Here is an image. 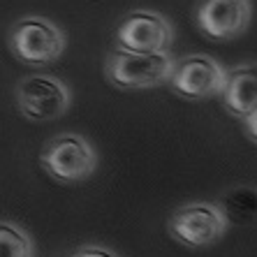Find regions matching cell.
I'll return each mask as SVG.
<instances>
[{
  "mask_svg": "<svg viewBox=\"0 0 257 257\" xmlns=\"http://www.w3.org/2000/svg\"><path fill=\"white\" fill-rule=\"evenodd\" d=\"M174 58L167 51L158 54H135L123 49H111L104 60V77L120 90H144L167 84Z\"/></svg>",
  "mask_w": 257,
  "mask_h": 257,
  "instance_id": "1",
  "label": "cell"
},
{
  "mask_svg": "<svg viewBox=\"0 0 257 257\" xmlns=\"http://www.w3.org/2000/svg\"><path fill=\"white\" fill-rule=\"evenodd\" d=\"M10 51L30 67L51 65L65 51V33L44 17H26L12 26Z\"/></svg>",
  "mask_w": 257,
  "mask_h": 257,
  "instance_id": "2",
  "label": "cell"
},
{
  "mask_svg": "<svg viewBox=\"0 0 257 257\" xmlns=\"http://www.w3.org/2000/svg\"><path fill=\"white\" fill-rule=\"evenodd\" d=\"M42 169L58 183H77L88 179L97 167V153L90 142L74 132H63L40 153Z\"/></svg>",
  "mask_w": 257,
  "mask_h": 257,
  "instance_id": "3",
  "label": "cell"
},
{
  "mask_svg": "<svg viewBox=\"0 0 257 257\" xmlns=\"http://www.w3.org/2000/svg\"><path fill=\"white\" fill-rule=\"evenodd\" d=\"M229 222L220 206L211 202H195L179 206L169 215L167 232L172 239L188 248H206L225 236Z\"/></svg>",
  "mask_w": 257,
  "mask_h": 257,
  "instance_id": "4",
  "label": "cell"
},
{
  "mask_svg": "<svg viewBox=\"0 0 257 257\" xmlns=\"http://www.w3.org/2000/svg\"><path fill=\"white\" fill-rule=\"evenodd\" d=\"M19 111L28 120H56L70 109V88L54 74H30L14 88Z\"/></svg>",
  "mask_w": 257,
  "mask_h": 257,
  "instance_id": "5",
  "label": "cell"
},
{
  "mask_svg": "<svg viewBox=\"0 0 257 257\" xmlns=\"http://www.w3.org/2000/svg\"><path fill=\"white\" fill-rule=\"evenodd\" d=\"M174 37V28L153 10H135L118 21L114 30V47L135 54H158L167 51Z\"/></svg>",
  "mask_w": 257,
  "mask_h": 257,
  "instance_id": "6",
  "label": "cell"
},
{
  "mask_svg": "<svg viewBox=\"0 0 257 257\" xmlns=\"http://www.w3.org/2000/svg\"><path fill=\"white\" fill-rule=\"evenodd\" d=\"M225 67L206 54H192L174 60L167 84L186 100H209L220 95L225 84Z\"/></svg>",
  "mask_w": 257,
  "mask_h": 257,
  "instance_id": "7",
  "label": "cell"
},
{
  "mask_svg": "<svg viewBox=\"0 0 257 257\" xmlns=\"http://www.w3.org/2000/svg\"><path fill=\"white\" fill-rule=\"evenodd\" d=\"M250 0H199L195 7L197 28L218 42L243 35L250 26Z\"/></svg>",
  "mask_w": 257,
  "mask_h": 257,
  "instance_id": "8",
  "label": "cell"
},
{
  "mask_svg": "<svg viewBox=\"0 0 257 257\" xmlns=\"http://www.w3.org/2000/svg\"><path fill=\"white\" fill-rule=\"evenodd\" d=\"M220 97L229 114L239 118L250 114L257 107V63L232 67L225 74Z\"/></svg>",
  "mask_w": 257,
  "mask_h": 257,
  "instance_id": "9",
  "label": "cell"
},
{
  "mask_svg": "<svg viewBox=\"0 0 257 257\" xmlns=\"http://www.w3.org/2000/svg\"><path fill=\"white\" fill-rule=\"evenodd\" d=\"M229 225H255L257 222V188L236 186L229 188L218 202Z\"/></svg>",
  "mask_w": 257,
  "mask_h": 257,
  "instance_id": "10",
  "label": "cell"
},
{
  "mask_svg": "<svg viewBox=\"0 0 257 257\" xmlns=\"http://www.w3.org/2000/svg\"><path fill=\"white\" fill-rule=\"evenodd\" d=\"M0 257H35L30 234L17 222H0Z\"/></svg>",
  "mask_w": 257,
  "mask_h": 257,
  "instance_id": "11",
  "label": "cell"
},
{
  "mask_svg": "<svg viewBox=\"0 0 257 257\" xmlns=\"http://www.w3.org/2000/svg\"><path fill=\"white\" fill-rule=\"evenodd\" d=\"M67 257H118V255H114L107 248H100V245H84V248H79V250H74Z\"/></svg>",
  "mask_w": 257,
  "mask_h": 257,
  "instance_id": "12",
  "label": "cell"
},
{
  "mask_svg": "<svg viewBox=\"0 0 257 257\" xmlns=\"http://www.w3.org/2000/svg\"><path fill=\"white\" fill-rule=\"evenodd\" d=\"M243 125H245V132L252 142H257V107L252 109L248 116H243Z\"/></svg>",
  "mask_w": 257,
  "mask_h": 257,
  "instance_id": "13",
  "label": "cell"
}]
</instances>
